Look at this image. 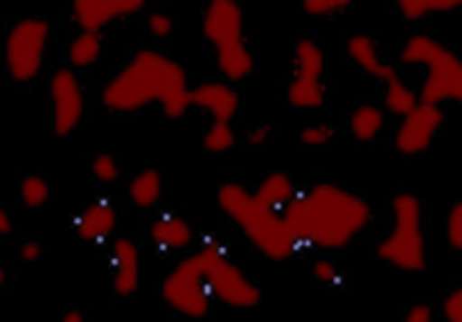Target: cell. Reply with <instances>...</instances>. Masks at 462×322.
Returning a JSON list of instances; mask_svg holds the SVG:
<instances>
[{"label": "cell", "mask_w": 462, "mask_h": 322, "mask_svg": "<svg viewBox=\"0 0 462 322\" xmlns=\"http://www.w3.org/2000/svg\"><path fill=\"white\" fill-rule=\"evenodd\" d=\"M282 216L298 246L343 248L368 225L370 207L356 194L323 183L298 194Z\"/></svg>", "instance_id": "cell-1"}, {"label": "cell", "mask_w": 462, "mask_h": 322, "mask_svg": "<svg viewBox=\"0 0 462 322\" xmlns=\"http://www.w3.org/2000/svg\"><path fill=\"white\" fill-rule=\"evenodd\" d=\"M102 102L116 113H134L158 102L170 120H179L189 108L188 77L176 61L143 50L108 81Z\"/></svg>", "instance_id": "cell-2"}, {"label": "cell", "mask_w": 462, "mask_h": 322, "mask_svg": "<svg viewBox=\"0 0 462 322\" xmlns=\"http://www.w3.org/2000/svg\"><path fill=\"white\" fill-rule=\"evenodd\" d=\"M217 201H219L221 210L242 228L248 242L269 260H289L300 248L293 239L284 216L257 203L255 197L244 185H221L219 192H217Z\"/></svg>", "instance_id": "cell-3"}, {"label": "cell", "mask_w": 462, "mask_h": 322, "mask_svg": "<svg viewBox=\"0 0 462 322\" xmlns=\"http://www.w3.org/2000/svg\"><path fill=\"white\" fill-rule=\"evenodd\" d=\"M402 61L427 66L420 102L438 106L445 99H456L462 104V59L456 57L449 48L431 36L418 34L406 41Z\"/></svg>", "instance_id": "cell-4"}, {"label": "cell", "mask_w": 462, "mask_h": 322, "mask_svg": "<svg viewBox=\"0 0 462 322\" xmlns=\"http://www.w3.org/2000/svg\"><path fill=\"white\" fill-rule=\"evenodd\" d=\"M379 260L400 271L427 269V242L422 230V206L413 194H400L393 201V228L377 246Z\"/></svg>", "instance_id": "cell-5"}, {"label": "cell", "mask_w": 462, "mask_h": 322, "mask_svg": "<svg viewBox=\"0 0 462 322\" xmlns=\"http://www.w3.org/2000/svg\"><path fill=\"white\" fill-rule=\"evenodd\" d=\"M197 255L203 264L212 300L233 309H253L260 305L262 291L230 262L228 253L219 242L212 239Z\"/></svg>", "instance_id": "cell-6"}, {"label": "cell", "mask_w": 462, "mask_h": 322, "mask_svg": "<svg viewBox=\"0 0 462 322\" xmlns=\"http://www.w3.org/2000/svg\"><path fill=\"white\" fill-rule=\"evenodd\" d=\"M162 298L167 305L180 316L188 318H206L210 311L212 296L208 289L206 273L199 255L188 257L180 262L165 280H162Z\"/></svg>", "instance_id": "cell-7"}, {"label": "cell", "mask_w": 462, "mask_h": 322, "mask_svg": "<svg viewBox=\"0 0 462 322\" xmlns=\"http://www.w3.org/2000/svg\"><path fill=\"white\" fill-rule=\"evenodd\" d=\"M50 25L41 18H23L9 30L5 41V61L16 81H30L43 68Z\"/></svg>", "instance_id": "cell-8"}, {"label": "cell", "mask_w": 462, "mask_h": 322, "mask_svg": "<svg viewBox=\"0 0 462 322\" xmlns=\"http://www.w3.org/2000/svg\"><path fill=\"white\" fill-rule=\"evenodd\" d=\"M347 54L352 57V61L359 68H364L368 75L377 77V79L386 81V108L395 115H409L415 106L420 104L418 95L400 79V75L395 72V68L383 63L377 54V45L370 36L359 34L352 36L347 41Z\"/></svg>", "instance_id": "cell-9"}, {"label": "cell", "mask_w": 462, "mask_h": 322, "mask_svg": "<svg viewBox=\"0 0 462 322\" xmlns=\"http://www.w3.org/2000/svg\"><path fill=\"white\" fill-rule=\"evenodd\" d=\"M50 97L54 104V133L63 138L79 126L81 115H84V93H81L75 72L68 68L54 72L52 81H50Z\"/></svg>", "instance_id": "cell-10"}, {"label": "cell", "mask_w": 462, "mask_h": 322, "mask_svg": "<svg viewBox=\"0 0 462 322\" xmlns=\"http://www.w3.org/2000/svg\"><path fill=\"white\" fill-rule=\"evenodd\" d=\"M445 122V113L436 104L420 102L409 115H404V122L400 124L395 135L397 152L406 153V156H415L431 147L433 138H436L438 129Z\"/></svg>", "instance_id": "cell-11"}, {"label": "cell", "mask_w": 462, "mask_h": 322, "mask_svg": "<svg viewBox=\"0 0 462 322\" xmlns=\"http://www.w3.org/2000/svg\"><path fill=\"white\" fill-rule=\"evenodd\" d=\"M203 34L217 50L244 43V14L235 0H215L203 16Z\"/></svg>", "instance_id": "cell-12"}, {"label": "cell", "mask_w": 462, "mask_h": 322, "mask_svg": "<svg viewBox=\"0 0 462 322\" xmlns=\"http://www.w3.org/2000/svg\"><path fill=\"white\" fill-rule=\"evenodd\" d=\"M144 7L143 0H77L72 5V16L81 32L99 34L108 23L131 16Z\"/></svg>", "instance_id": "cell-13"}, {"label": "cell", "mask_w": 462, "mask_h": 322, "mask_svg": "<svg viewBox=\"0 0 462 322\" xmlns=\"http://www.w3.org/2000/svg\"><path fill=\"white\" fill-rule=\"evenodd\" d=\"M113 291L129 298L140 287V251L131 239H117L111 248Z\"/></svg>", "instance_id": "cell-14"}, {"label": "cell", "mask_w": 462, "mask_h": 322, "mask_svg": "<svg viewBox=\"0 0 462 322\" xmlns=\"http://www.w3.org/2000/svg\"><path fill=\"white\" fill-rule=\"evenodd\" d=\"M189 106L210 113L215 122L230 124V120H233L239 108V97L230 86L212 81V84H201L199 88L189 90Z\"/></svg>", "instance_id": "cell-15"}, {"label": "cell", "mask_w": 462, "mask_h": 322, "mask_svg": "<svg viewBox=\"0 0 462 322\" xmlns=\"http://www.w3.org/2000/svg\"><path fill=\"white\" fill-rule=\"evenodd\" d=\"M117 215L116 207L106 201H97L93 206L86 207L75 221V233L81 242L88 244H99L106 237H111V233L116 230Z\"/></svg>", "instance_id": "cell-16"}, {"label": "cell", "mask_w": 462, "mask_h": 322, "mask_svg": "<svg viewBox=\"0 0 462 322\" xmlns=\"http://www.w3.org/2000/svg\"><path fill=\"white\" fill-rule=\"evenodd\" d=\"M149 235L161 251H183L194 239L192 225L176 215L158 216L149 228Z\"/></svg>", "instance_id": "cell-17"}, {"label": "cell", "mask_w": 462, "mask_h": 322, "mask_svg": "<svg viewBox=\"0 0 462 322\" xmlns=\"http://www.w3.org/2000/svg\"><path fill=\"white\" fill-rule=\"evenodd\" d=\"M255 201L262 203L264 207L273 212H284L293 203V198L298 197L296 188H293L291 179L287 174H271L269 179H264L260 183V188L255 189Z\"/></svg>", "instance_id": "cell-18"}, {"label": "cell", "mask_w": 462, "mask_h": 322, "mask_svg": "<svg viewBox=\"0 0 462 322\" xmlns=\"http://www.w3.org/2000/svg\"><path fill=\"white\" fill-rule=\"evenodd\" d=\"M217 66L226 79L242 81L253 72V54L244 43L221 48L217 50Z\"/></svg>", "instance_id": "cell-19"}, {"label": "cell", "mask_w": 462, "mask_h": 322, "mask_svg": "<svg viewBox=\"0 0 462 322\" xmlns=\"http://www.w3.org/2000/svg\"><path fill=\"white\" fill-rule=\"evenodd\" d=\"M162 180L156 170H143L129 183V198L138 207H153L161 201Z\"/></svg>", "instance_id": "cell-20"}, {"label": "cell", "mask_w": 462, "mask_h": 322, "mask_svg": "<svg viewBox=\"0 0 462 322\" xmlns=\"http://www.w3.org/2000/svg\"><path fill=\"white\" fill-rule=\"evenodd\" d=\"M293 66H296V77L320 79V75H323L325 70V54L323 50H320V45L311 39L298 41Z\"/></svg>", "instance_id": "cell-21"}, {"label": "cell", "mask_w": 462, "mask_h": 322, "mask_svg": "<svg viewBox=\"0 0 462 322\" xmlns=\"http://www.w3.org/2000/svg\"><path fill=\"white\" fill-rule=\"evenodd\" d=\"M289 104L296 108H319L325 104V88L320 79H305V77H293L291 86L287 90Z\"/></svg>", "instance_id": "cell-22"}, {"label": "cell", "mask_w": 462, "mask_h": 322, "mask_svg": "<svg viewBox=\"0 0 462 322\" xmlns=\"http://www.w3.org/2000/svg\"><path fill=\"white\" fill-rule=\"evenodd\" d=\"M383 111L382 108L373 106V104H365V106H359L355 113H352L350 129L355 133L356 140H364V143H370L379 135V131L383 129Z\"/></svg>", "instance_id": "cell-23"}, {"label": "cell", "mask_w": 462, "mask_h": 322, "mask_svg": "<svg viewBox=\"0 0 462 322\" xmlns=\"http://www.w3.org/2000/svg\"><path fill=\"white\" fill-rule=\"evenodd\" d=\"M99 54H102V36L93 32H79L68 48V59L77 68L93 66Z\"/></svg>", "instance_id": "cell-24"}, {"label": "cell", "mask_w": 462, "mask_h": 322, "mask_svg": "<svg viewBox=\"0 0 462 322\" xmlns=\"http://www.w3.org/2000/svg\"><path fill=\"white\" fill-rule=\"evenodd\" d=\"M460 7L458 0H402L400 9L406 21H420L431 14H447Z\"/></svg>", "instance_id": "cell-25"}, {"label": "cell", "mask_w": 462, "mask_h": 322, "mask_svg": "<svg viewBox=\"0 0 462 322\" xmlns=\"http://www.w3.org/2000/svg\"><path fill=\"white\" fill-rule=\"evenodd\" d=\"M235 144V131L226 122H212L210 129L203 135V147L212 153L228 152Z\"/></svg>", "instance_id": "cell-26"}, {"label": "cell", "mask_w": 462, "mask_h": 322, "mask_svg": "<svg viewBox=\"0 0 462 322\" xmlns=\"http://www.w3.org/2000/svg\"><path fill=\"white\" fill-rule=\"evenodd\" d=\"M50 198V185L39 176H27L21 183V201L27 207H41L45 206Z\"/></svg>", "instance_id": "cell-27"}, {"label": "cell", "mask_w": 462, "mask_h": 322, "mask_svg": "<svg viewBox=\"0 0 462 322\" xmlns=\"http://www.w3.org/2000/svg\"><path fill=\"white\" fill-rule=\"evenodd\" d=\"M447 242L454 251H462V201L456 203L447 216Z\"/></svg>", "instance_id": "cell-28"}, {"label": "cell", "mask_w": 462, "mask_h": 322, "mask_svg": "<svg viewBox=\"0 0 462 322\" xmlns=\"http://www.w3.org/2000/svg\"><path fill=\"white\" fill-rule=\"evenodd\" d=\"M302 7L310 16H329L350 7V0H305Z\"/></svg>", "instance_id": "cell-29"}, {"label": "cell", "mask_w": 462, "mask_h": 322, "mask_svg": "<svg viewBox=\"0 0 462 322\" xmlns=\"http://www.w3.org/2000/svg\"><path fill=\"white\" fill-rule=\"evenodd\" d=\"M93 174L102 183H113L120 176V167H117L116 158L111 153H102V156H97L93 161Z\"/></svg>", "instance_id": "cell-30"}, {"label": "cell", "mask_w": 462, "mask_h": 322, "mask_svg": "<svg viewBox=\"0 0 462 322\" xmlns=\"http://www.w3.org/2000/svg\"><path fill=\"white\" fill-rule=\"evenodd\" d=\"M332 138H334V129L328 124L310 126V129H305L300 133L302 144H307V147H323V144H328Z\"/></svg>", "instance_id": "cell-31"}, {"label": "cell", "mask_w": 462, "mask_h": 322, "mask_svg": "<svg viewBox=\"0 0 462 322\" xmlns=\"http://www.w3.org/2000/svg\"><path fill=\"white\" fill-rule=\"evenodd\" d=\"M314 278L319 280L320 284H328V287H334V284L341 282V273L334 266V262L329 260H319L314 264Z\"/></svg>", "instance_id": "cell-32"}, {"label": "cell", "mask_w": 462, "mask_h": 322, "mask_svg": "<svg viewBox=\"0 0 462 322\" xmlns=\"http://www.w3.org/2000/svg\"><path fill=\"white\" fill-rule=\"evenodd\" d=\"M147 27H149V32H152L153 36H158V39H165V36H170L174 23H171V18L167 16V14L153 12L152 16H149Z\"/></svg>", "instance_id": "cell-33"}, {"label": "cell", "mask_w": 462, "mask_h": 322, "mask_svg": "<svg viewBox=\"0 0 462 322\" xmlns=\"http://www.w3.org/2000/svg\"><path fill=\"white\" fill-rule=\"evenodd\" d=\"M402 322H433V309L429 305H415Z\"/></svg>", "instance_id": "cell-34"}, {"label": "cell", "mask_w": 462, "mask_h": 322, "mask_svg": "<svg viewBox=\"0 0 462 322\" xmlns=\"http://www.w3.org/2000/svg\"><path fill=\"white\" fill-rule=\"evenodd\" d=\"M41 253H43V248H41L39 242H25L21 246V260L23 262H36L41 257Z\"/></svg>", "instance_id": "cell-35"}, {"label": "cell", "mask_w": 462, "mask_h": 322, "mask_svg": "<svg viewBox=\"0 0 462 322\" xmlns=\"http://www.w3.org/2000/svg\"><path fill=\"white\" fill-rule=\"evenodd\" d=\"M271 135V129L266 124L257 126V129H253L251 133H248V144H253V147H260V144H264L266 140H269Z\"/></svg>", "instance_id": "cell-36"}, {"label": "cell", "mask_w": 462, "mask_h": 322, "mask_svg": "<svg viewBox=\"0 0 462 322\" xmlns=\"http://www.w3.org/2000/svg\"><path fill=\"white\" fill-rule=\"evenodd\" d=\"M7 233H12V219H9L7 212L0 207V235H7Z\"/></svg>", "instance_id": "cell-37"}, {"label": "cell", "mask_w": 462, "mask_h": 322, "mask_svg": "<svg viewBox=\"0 0 462 322\" xmlns=\"http://www.w3.org/2000/svg\"><path fill=\"white\" fill-rule=\"evenodd\" d=\"M61 322H86V320H84V314H81V311L72 309V311H66V314H63Z\"/></svg>", "instance_id": "cell-38"}, {"label": "cell", "mask_w": 462, "mask_h": 322, "mask_svg": "<svg viewBox=\"0 0 462 322\" xmlns=\"http://www.w3.org/2000/svg\"><path fill=\"white\" fill-rule=\"evenodd\" d=\"M5 280H7V273H5V271L0 269V287H3V284H5Z\"/></svg>", "instance_id": "cell-39"}]
</instances>
